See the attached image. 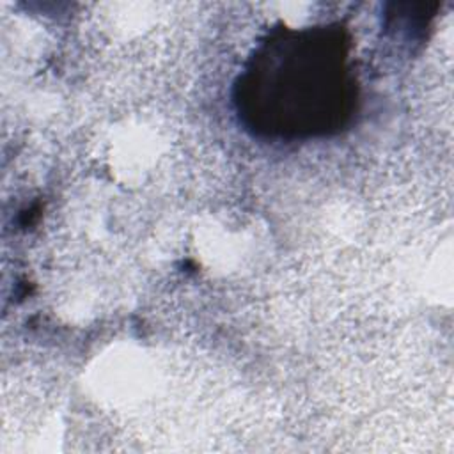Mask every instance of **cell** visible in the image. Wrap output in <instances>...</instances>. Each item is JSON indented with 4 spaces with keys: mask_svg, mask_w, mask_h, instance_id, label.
I'll list each match as a JSON object with an SVG mask.
<instances>
[{
    "mask_svg": "<svg viewBox=\"0 0 454 454\" xmlns=\"http://www.w3.org/2000/svg\"><path fill=\"white\" fill-rule=\"evenodd\" d=\"M236 101L257 133L305 138L342 126L355 103L342 30H280L255 51L238 82Z\"/></svg>",
    "mask_w": 454,
    "mask_h": 454,
    "instance_id": "1",
    "label": "cell"
}]
</instances>
